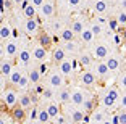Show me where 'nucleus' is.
Here are the masks:
<instances>
[{
  "mask_svg": "<svg viewBox=\"0 0 126 124\" xmlns=\"http://www.w3.org/2000/svg\"><path fill=\"white\" fill-rule=\"evenodd\" d=\"M18 100H19V97H18V94H16L15 90H11V89L5 90V94H3V102H5V105H7L8 108H15L16 103H18Z\"/></svg>",
  "mask_w": 126,
  "mask_h": 124,
  "instance_id": "1",
  "label": "nucleus"
},
{
  "mask_svg": "<svg viewBox=\"0 0 126 124\" xmlns=\"http://www.w3.org/2000/svg\"><path fill=\"white\" fill-rule=\"evenodd\" d=\"M84 102H86L84 92H82L81 89H74V90L71 92V103H73L74 106H82Z\"/></svg>",
  "mask_w": 126,
  "mask_h": 124,
  "instance_id": "2",
  "label": "nucleus"
},
{
  "mask_svg": "<svg viewBox=\"0 0 126 124\" xmlns=\"http://www.w3.org/2000/svg\"><path fill=\"white\" fill-rule=\"evenodd\" d=\"M3 47H5V53L8 56H15V55L19 53V45L16 40H7Z\"/></svg>",
  "mask_w": 126,
  "mask_h": 124,
  "instance_id": "3",
  "label": "nucleus"
},
{
  "mask_svg": "<svg viewBox=\"0 0 126 124\" xmlns=\"http://www.w3.org/2000/svg\"><path fill=\"white\" fill-rule=\"evenodd\" d=\"M116 98H120L118 92H116L115 89H110V90L105 94V97L102 98V105H104V106H111L113 103L116 102Z\"/></svg>",
  "mask_w": 126,
  "mask_h": 124,
  "instance_id": "4",
  "label": "nucleus"
},
{
  "mask_svg": "<svg viewBox=\"0 0 126 124\" xmlns=\"http://www.w3.org/2000/svg\"><path fill=\"white\" fill-rule=\"evenodd\" d=\"M41 13H42V16H45V18L53 16L55 15V3H53V2H45V3L41 7Z\"/></svg>",
  "mask_w": 126,
  "mask_h": 124,
  "instance_id": "5",
  "label": "nucleus"
},
{
  "mask_svg": "<svg viewBox=\"0 0 126 124\" xmlns=\"http://www.w3.org/2000/svg\"><path fill=\"white\" fill-rule=\"evenodd\" d=\"M11 118H13V121H16V123H21L24 118H26V110L21 108V106H15L13 108V111H11Z\"/></svg>",
  "mask_w": 126,
  "mask_h": 124,
  "instance_id": "6",
  "label": "nucleus"
},
{
  "mask_svg": "<svg viewBox=\"0 0 126 124\" xmlns=\"http://www.w3.org/2000/svg\"><path fill=\"white\" fill-rule=\"evenodd\" d=\"M32 56L37 61H44L45 56H47V48L41 47V45H36V47L32 48Z\"/></svg>",
  "mask_w": 126,
  "mask_h": 124,
  "instance_id": "7",
  "label": "nucleus"
},
{
  "mask_svg": "<svg viewBox=\"0 0 126 124\" xmlns=\"http://www.w3.org/2000/svg\"><path fill=\"white\" fill-rule=\"evenodd\" d=\"M94 55H95V58H108V47L104 44H99L95 45V48H94Z\"/></svg>",
  "mask_w": 126,
  "mask_h": 124,
  "instance_id": "8",
  "label": "nucleus"
},
{
  "mask_svg": "<svg viewBox=\"0 0 126 124\" xmlns=\"http://www.w3.org/2000/svg\"><path fill=\"white\" fill-rule=\"evenodd\" d=\"M58 68H60V73L63 74V76H68V74H71L73 73V63H71V60H65V61H62L58 65Z\"/></svg>",
  "mask_w": 126,
  "mask_h": 124,
  "instance_id": "9",
  "label": "nucleus"
},
{
  "mask_svg": "<svg viewBox=\"0 0 126 124\" xmlns=\"http://www.w3.org/2000/svg\"><path fill=\"white\" fill-rule=\"evenodd\" d=\"M31 58H34L32 56V52H29L28 48H21L18 53V60L21 61V65H28V63L31 61Z\"/></svg>",
  "mask_w": 126,
  "mask_h": 124,
  "instance_id": "10",
  "label": "nucleus"
},
{
  "mask_svg": "<svg viewBox=\"0 0 126 124\" xmlns=\"http://www.w3.org/2000/svg\"><path fill=\"white\" fill-rule=\"evenodd\" d=\"M81 82L84 85H94L95 84V74L92 71H84L81 76Z\"/></svg>",
  "mask_w": 126,
  "mask_h": 124,
  "instance_id": "11",
  "label": "nucleus"
},
{
  "mask_svg": "<svg viewBox=\"0 0 126 124\" xmlns=\"http://www.w3.org/2000/svg\"><path fill=\"white\" fill-rule=\"evenodd\" d=\"M65 58H66V52H65V48L57 47L55 50H53V53H52V60L60 65L62 61H65Z\"/></svg>",
  "mask_w": 126,
  "mask_h": 124,
  "instance_id": "12",
  "label": "nucleus"
},
{
  "mask_svg": "<svg viewBox=\"0 0 126 124\" xmlns=\"http://www.w3.org/2000/svg\"><path fill=\"white\" fill-rule=\"evenodd\" d=\"M108 10V3L105 0H95L94 2V11L99 13V15H105Z\"/></svg>",
  "mask_w": 126,
  "mask_h": 124,
  "instance_id": "13",
  "label": "nucleus"
},
{
  "mask_svg": "<svg viewBox=\"0 0 126 124\" xmlns=\"http://www.w3.org/2000/svg\"><path fill=\"white\" fill-rule=\"evenodd\" d=\"M74 36H76V34L73 32L71 28H65V29L60 31V39H62L63 42H71V40L74 39Z\"/></svg>",
  "mask_w": 126,
  "mask_h": 124,
  "instance_id": "14",
  "label": "nucleus"
},
{
  "mask_svg": "<svg viewBox=\"0 0 126 124\" xmlns=\"http://www.w3.org/2000/svg\"><path fill=\"white\" fill-rule=\"evenodd\" d=\"M37 42H39V45H41V47L47 48V47H50V45H52V37L48 36V34L42 32V34H39V36H37Z\"/></svg>",
  "mask_w": 126,
  "mask_h": 124,
  "instance_id": "15",
  "label": "nucleus"
},
{
  "mask_svg": "<svg viewBox=\"0 0 126 124\" xmlns=\"http://www.w3.org/2000/svg\"><path fill=\"white\" fill-rule=\"evenodd\" d=\"M18 105L21 106V108H24V110H29L31 105H32V97H31V95H28V94L21 95V97H19V100H18Z\"/></svg>",
  "mask_w": 126,
  "mask_h": 124,
  "instance_id": "16",
  "label": "nucleus"
},
{
  "mask_svg": "<svg viewBox=\"0 0 126 124\" xmlns=\"http://www.w3.org/2000/svg\"><path fill=\"white\" fill-rule=\"evenodd\" d=\"M11 73H13V63H11L10 60H3V61H2V76L10 77Z\"/></svg>",
  "mask_w": 126,
  "mask_h": 124,
  "instance_id": "17",
  "label": "nucleus"
},
{
  "mask_svg": "<svg viewBox=\"0 0 126 124\" xmlns=\"http://www.w3.org/2000/svg\"><path fill=\"white\" fill-rule=\"evenodd\" d=\"M37 28H39V19L32 18V19H26L24 23V29L28 32H37Z\"/></svg>",
  "mask_w": 126,
  "mask_h": 124,
  "instance_id": "18",
  "label": "nucleus"
},
{
  "mask_svg": "<svg viewBox=\"0 0 126 124\" xmlns=\"http://www.w3.org/2000/svg\"><path fill=\"white\" fill-rule=\"evenodd\" d=\"M48 82H50V85H52V87H60V85H63V77H62V74L52 73V74H50V77H48Z\"/></svg>",
  "mask_w": 126,
  "mask_h": 124,
  "instance_id": "19",
  "label": "nucleus"
},
{
  "mask_svg": "<svg viewBox=\"0 0 126 124\" xmlns=\"http://www.w3.org/2000/svg\"><path fill=\"white\" fill-rule=\"evenodd\" d=\"M108 71H110V68H108L107 61H99L95 66V74H99V76H107Z\"/></svg>",
  "mask_w": 126,
  "mask_h": 124,
  "instance_id": "20",
  "label": "nucleus"
},
{
  "mask_svg": "<svg viewBox=\"0 0 126 124\" xmlns=\"http://www.w3.org/2000/svg\"><path fill=\"white\" fill-rule=\"evenodd\" d=\"M105 61H107V65H108V68H110V71H116V69L120 68V58H118V56H115V55L108 56Z\"/></svg>",
  "mask_w": 126,
  "mask_h": 124,
  "instance_id": "21",
  "label": "nucleus"
},
{
  "mask_svg": "<svg viewBox=\"0 0 126 124\" xmlns=\"http://www.w3.org/2000/svg\"><path fill=\"white\" fill-rule=\"evenodd\" d=\"M0 37H2V40H7L8 37H11V28L8 26V23H2V26H0Z\"/></svg>",
  "mask_w": 126,
  "mask_h": 124,
  "instance_id": "22",
  "label": "nucleus"
},
{
  "mask_svg": "<svg viewBox=\"0 0 126 124\" xmlns=\"http://www.w3.org/2000/svg\"><path fill=\"white\" fill-rule=\"evenodd\" d=\"M86 111H79V110H73L71 111V119H73V123L79 124V123H84V116H86Z\"/></svg>",
  "mask_w": 126,
  "mask_h": 124,
  "instance_id": "23",
  "label": "nucleus"
},
{
  "mask_svg": "<svg viewBox=\"0 0 126 124\" xmlns=\"http://www.w3.org/2000/svg\"><path fill=\"white\" fill-rule=\"evenodd\" d=\"M58 102L60 103H66V102H71V92L68 89H62L58 92Z\"/></svg>",
  "mask_w": 126,
  "mask_h": 124,
  "instance_id": "24",
  "label": "nucleus"
},
{
  "mask_svg": "<svg viewBox=\"0 0 126 124\" xmlns=\"http://www.w3.org/2000/svg\"><path fill=\"white\" fill-rule=\"evenodd\" d=\"M47 111H48V114H50L52 119H57V118L60 116V106L57 105V103H50V105L47 106Z\"/></svg>",
  "mask_w": 126,
  "mask_h": 124,
  "instance_id": "25",
  "label": "nucleus"
},
{
  "mask_svg": "<svg viewBox=\"0 0 126 124\" xmlns=\"http://www.w3.org/2000/svg\"><path fill=\"white\" fill-rule=\"evenodd\" d=\"M79 65L84 66V68H89L92 65V56L89 53H81L79 55Z\"/></svg>",
  "mask_w": 126,
  "mask_h": 124,
  "instance_id": "26",
  "label": "nucleus"
},
{
  "mask_svg": "<svg viewBox=\"0 0 126 124\" xmlns=\"http://www.w3.org/2000/svg\"><path fill=\"white\" fill-rule=\"evenodd\" d=\"M23 13H24L26 19H32V18H36V7H34L32 3H29L26 8H23Z\"/></svg>",
  "mask_w": 126,
  "mask_h": 124,
  "instance_id": "27",
  "label": "nucleus"
},
{
  "mask_svg": "<svg viewBox=\"0 0 126 124\" xmlns=\"http://www.w3.org/2000/svg\"><path fill=\"white\" fill-rule=\"evenodd\" d=\"M21 77H23V73H21V71H19V69H13V73L10 74V77H8V79H10L11 84L18 85L19 81H21Z\"/></svg>",
  "mask_w": 126,
  "mask_h": 124,
  "instance_id": "28",
  "label": "nucleus"
},
{
  "mask_svg": "<svg viewBox=\"0 0 126 124\" xmlns=\"http://www.w3.org/2000/svg\"><path fill=\"white\" fill-rule=\"evenodd\" d=\"M94 32L91 31V28H86L84 31H82V34H81V39H82V42H86V44H89V42H92V39H94Z\"/></svg>",
  "mask_w": 126,
  "mask_h": 124,
  "instance_id": "29",
  "label": "nucleus"
},
{
  "mask_svg": "<svg viewBox=\"0 0 126 124\" xmlns=\"http://www.w3.org/2000/svg\"><path fill=\"white\" fill-rule=\"evenodd\" d=\"M71 29H73L74 34H79V36H81L82 31L86 29V28H84V23L79 21V19H76V21H73V24H71Z\"/></svg>",
  "mask_w": 126,
  "mask_h": 124,
  "instance_id": "30",
  "label": "nucleus"
},
{
  "mask_svg": "<svg viewBox=\"0 0 126 124\" xmlns=\"http://www.w3.org/2000/svg\"><path fill=\"white\" fill-rule=\"evenodd\" d=\"M84 111L86 113H89V114H92V111H94V108H95V100L94 98H86V102H84Z\"/></svg>",
  "mask_w": 126,
  "mask_h": 124,
  "instance_id": "31",
  "label": "nucleus"
},
{
  "mask_svg": "<svg viewBox=\"0 0 126 124\" xmlns=\"http://www.w3.org/2000/svg\"><path fill=\"white\" fill-rule=\"evenodd\" d=\"M78 47L79 45L74 42V40H71V42H65V52L66 53H76L78 52Z\"/></svg>",
  "mask_w": 126,
  "mask_h": 124,
  "instance_id": "32",
  "label": "nucleus"
},
{
  "mask_svg": "<svg viewBox=\"0 0 126 124\" xmlns=\"http://www.w3.org/2000/svg\"><path fill=\"white\" fill-rule=\"evenodd\" d=\"M37 119L41 121L42 124H45V123H48V121L52 119V118H50V114H48L47 110H39V116H37Z\"/></svg>",
  "mask_w": 126,
  "mask_h": 124,
  "instance_id": "33",
  "label": "nucleus"
},
{
  "mask_svg": "<svg viewBox=\"0 0 126 124\" xmlns=\"http://www.w3.org/2000/svg\"><path fill=\"white\" fill-rule=\"evenodd\" d=\"M108 28H110V31H113V32H118L121 26H120V23H118L116 18H110L108 19Z\"/></svg>",
  "mask_w": 126,
  "mask_h": 124,
  "instance_id": "34",
  "label": "nucleus"
},
{
  "mask_svg": "<svg viewBox=\"0 0 126 124\" xmlns=\"http://www.w3.org/2000/svg\"><path fill=\"white\" fill-rule=\"evenodd\" d=\"M28 76H29L31 82H39V79H41L42 74H41V71H39V69H31Z\"/></svg>",
  "mask_w": 126,
  "mask_h": 124,
  "instance_id": "35",
  "label": "nucleus"
},
{
  "mask_svg": "<svg viewBox=\"0 0 126 124\" xmlns=\"http://www.w3.org/2000/svg\"><path fill=\"white\" fill-rule=\"evenodd\" d=\"M91 31H92L94 32V36H100V34H102V24H99V23H92V24H91Z\"/></svg>",
  "mask_w": 126,
  "mask_h": 124,
  "instance_id": "36",
  "label": "nucleus"
},
{
  "mask_svg": "<svg viewBox=\"0 0 126 124\" xmlns=\"http://www.w3.org/2000/svg\"><path fill=\"white\" fill-rule=\"evenodd\" d=\"M91 121L92 123H104V114L100 113V111H94L92 113V116H91Z\"/></svg>",
  "mask_w": 126,
  "mask_h": 124,
  "instance_id": "37",
  "label": "nucleus"
},
{
  "mask_svg": "<svg viewBox=\"0 0 126 124\" xmlns=\"http://www.w3.org/2000/svg\"><path fill=\"white\" fill-rule=\"evenodd\" d=\"M29 82H31V79H29V76H23L21 77V81H19V87H21V89H24V87H28V84H29Z\"/></svg>",
  "mask_w": 126,
  "mask_h": 124,
  "instance_id": "38",
  "label": "nucleus"
},
{
  "mask_svg": "<svg viewBox=\"0 0 126 124\" xmlns=\"http://www.w3.org/2000/svg\"><path fill=\"white\" fill-rule=\"evenodd\" d=\"M116 19H118L120 24H126V11H120L116 15Z\"/></svg>",
  "mask_w": 126,
  "mask_h": 124,
  "instance_id": "39",
  "label": "nucleus"
},
{
  "mask_svg": "<svg viewBox=\"0 0 126 124\" xmlns=\"http://www.w3.org/2000/svg\"><path fill=\"white\" fill-rule=\"evenodd\" d=\"M50 28L53 29V32H60V31H62V26H60V21H53L52 24H50Z\"/></svg>",
  "mask_w": 126,
  "mask_h": 124,
  "instance_id": "40",
  "label": "nucleus"
},
{
  "mask_svg": "<svg viewBox=\"0 0 126 124\" xmlns=\"http://www.w3.org/2000/svg\"><path fill=\"white\" fill-rule=\"evenodd\" d=\"M37 116H39V110H37V108H31L29 118H31V119H37Z\"/></svg>",
  "mask_w": 126,
  "mask_h": 124,
  "instance_id": "41",
  "label": "nucleus"
},
{
  "mask_svg": "<svg viewBox=\"0 0 126 124\" xmlns=\"http://www.w3.org/2000/svg\"><path fill=\"white\" fill-rule=\"evenodd\" d=\"M31 3H32V5H34L36 8H41L42 5L45 3V0H31Z\"/></svg>",
  "mask_w": 126,
  "mask_h": 124,
  "instance_id": "42",
  "label": "nucleus"
},
{
  "mask_svg": "<svg viewBox=\"0 0 126 124\" xmlns=\"http://www.w3.org/2000/svg\"><path fill=\"white\" fill-rule=\"evenodd\" d=\"M13 7V0H3V8L5 10H10Z\"/></svg>",
  "mask_w": 126,
  "mask_h": 124,
  "instance_id": "43",
  "label": "nucleus"
},
{
  "mask_svg": "<svg viewBox=\"0 0 126 124\" xmlns=\"http://www.w3.org/2000/svg\"><path fill=\"white\" fill-rule=\"evenodd\" d=\"M95 21L99 23V24H102V26H104V24H108V19L105 18V16H99V18H97Z\"/></svg>",
  "mask_w": 126,
  "mask_h": 124,
  "instance_id": "44",
  "label": "nucleus"
},
{
  "mask_svg": "<svg viewBox=\"0 0 126 124\" xmlns=\"http://www.w3.org/2000/svg\"><path fill=\"white\" fill-rule=\"evenodd\" d=\"M37 69L41 71V74H45L47 73V65H45V63H41V66H39Z\"/></svg>",
  "mask_w": 126,
  "mask_h": 124,
  "instance_id": "45",
  "label": "nucleus"
},
{
  "mask_svg": "<svg viewBox=\"0 0 126 124\" xmlns=\"http://www.w3.org/2000/svg\"><path fill=\"white\" fill-rule=\"evenodd\" d=\"M120 124H126V111L120 113Z\"/></svg>",
  "mask_w": 126,
  "mask_h": 124,
  "instance_id": "46",
  "label": "nucleus"
},
{
  "mask_svg": "<svg viewBox=\"0 0 126 124\" xmlns=\"http://www.w3.org/2000/svg\"><path fill=\"white\" fill-rule=\"evenodd\" d=\"M110 121H111L113 124H120V114H113Z\"/></svg>",
  "mask_w": 126,
  "mask_h": 124,
  "instance_id": "47",
  "label": "nucleus"
},
{
  "mask_svg": "<svg viewBox=\"0 0 126 124\" xmlns=\"http://www.w3.org/2000/svg\"><path fill=\"white\" fill-rule=\"evenodd\" d=\"M45 97V98H52V90H50V89H45L44 90V94H42Z\"/></svg>",
  "mask_w": 126,
  "mask_h": 124,
  "instance_id": "48",
  "label": "nucleus"
},
{
  "mask_svg": "<svg viewBox=\"0 0 126 124\" xmlns=\"http://www.w3.org/2000/svg\"><path fill=\"white\" fill-rule=\"evenodd\" d=\"M121 40H123V37H120L118 34H115V36H113V42H115V44H121Z\"/></svg>",
  "mask_w": 126,
  "mask_h": 124,
  "instance_id": "49",
  "label": "nucleus"
},
{
  "mask_svg": "<svg viewBox=\"0 0 126 124\" xmlns=\"http://www.w3.org/2000/svg\"><path fill=\"white\" fill-rule=\"evenodd\" d=\"M120 84H121V87H125V89H126V73L121 76V79H120Z\"/></svg>",
  "mask_w": 126,
  "mask_h": 124,
  "instance_id": "50",
  "label": "nucleus"
},
{
  "mask_svg": "<svg viewBox=\"0 0 126 124\" xmlns=\"http://www.w3.org/2000/svg\"><path fill=\"white\" fill-rule=\"evenodd\" d=\"M18 36H19L18 31H16V29H11V40H16V39H18Z\"/></svg>",
  "mask_w": 126,
  "mask_h": 124,
  "instance_id": "51",
  "label": "nucleus"
},
{
  "mask_svg": "<svg viewBox=\"0 0 126 124\" xmlns=\"http://www.w3.org/2000/svg\"><path fill=\"white\" fill-rule=\"evenodd\" d=\"M68 3H70L71 7H78V5L81 3V0H68Z\"/></svg>",
  "mask_w": 126,
  "mask_h": 124,
  "instance_id": "52",
  "label": "nucleus"
},
{
  "mask_svg": "<svg viewBox=\"0 0 126 124\" xmlns=\"http://www.w3.org/2000/svg\"><path fill=\"white\" fill-rule=\"evenodd\" d=\"M57 124H66V119H65V118L60 114V116L57 118Z\"/></svg>",
  "mask_w": 126,
  "mask_h": 124,
  "instance_id": "53",
  "label": "nucleus"
},
{
  "mask_svg": "<svg viewBox=\"0 0 126 124\" xmlns=\"http://www.w3.org/2000/svg\"><path fill=\"white\" fill-rule=\"evenodd\" d=\"M44 90H45V89L42 87V85H37V87H36V94H44Z\"/></svg>",
  "mask_w": 126,
  "mask_h": 124,
  "instance_id": "54",
  "label": "nucleus"
},
{
  "mask_svg": "<svg viewBox=\"0 0 126 124\" xmlns=\"http://www.w3.org/2000/svg\"><path fill=\"white\" fill-rule=\"evenodd\" d=\"M121 105L126 108V95H123V97H121Z\"/></svg>",
  "mask_w": 126,
  "mask_h": 124,
  "instance_id": "55",
  "label": "nucleus"
},
{
  "mask_svg": "<svg viewBox=\"0 0 126 124\" xmlns=\"http://www.w3.org/2000/svg\"><path fill=\"white\" fill-rule=\"evenodd\" d=\"M84 123H86V124H89V123H91V118L87 116V114H86V116H84Z\"/></svg>",
  "mask_w": 126,
  "mask_h": 124,
  "instance_id": "56",
  "label": "nucleus"
},
{
  "mask_svg": "<svg viewBox=\"0 0 126 124\" xmlns=\"http://www.w3.org/2000/svg\"><path fill=\"white\" fill-rule=\"evenodd\" d=\"M71 63H73V68L76 69V68H78V61H76V60H71Z\"/></svg>",
  "mask_w": 126,
  "mask_h": 124,
  "instance_id": "57",
  "label": "nucleus"
},
{
  "mask_svg": "<svg viewBox=\"0 0 126 124\" xmlns=\"http://www.w3.org/2000/svg\"><path fill=\"white\" fill-rule=\"evenodd\" d=\"M121 37H123V40L126 42V28H125V31H123V34H121Z\"/></svg>",
  "mask_w": 126,
  "mask_h": 124,
  "instance_id": "58",
  "label": "nucleus"
},
{
  "mask_svg": "<svg viewBox=\"0 0 126 124\" xmlns=\"http://www.w3.org/2000/svg\"><path fill=\"white\" fill-rule=\"evenodd\" d=\"M13 2H15L16 5H23V2H24V0H13Z\"/></svg>",
  "mask_w": 126,
  "mask_h": 124,
  "instance_id": "59",
  "label": "nucleus"
},
{
  "mask_svg": "<svg viewBox=\"0 0 126 124\" xmlns=\"http://www.w3.org/2000/svg\"><path fill=\"white\" fill-rule=\"evenodd\" d=\"M120 3H121V7H123V8H125V10H126V0H121Z\"/></svg>",
  "mask_w": 126,
  "mask_h": 124,
  "instance_id": "60",
  "label": "nucleus"
},
{
  "mask_svg": "<svg viewBox=\"0 0 126 124\" xmlns=\"http://www.w3.org/2000/svg\"><path fill=\"white\" fill-rule=\"evenodd\" d=\"M100 124H113V123H111V121H108V119H105L104 123H100Z\"/></svg>",
  "mask_w": 126,
  "mask_h": 124,
  "instance_id": "61",
  "label": "nucleus"
}]
</instances>
